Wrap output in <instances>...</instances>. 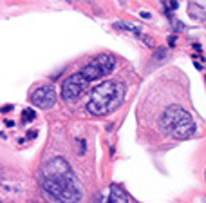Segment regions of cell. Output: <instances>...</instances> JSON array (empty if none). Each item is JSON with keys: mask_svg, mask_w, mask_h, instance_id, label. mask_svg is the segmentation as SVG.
<instances>
[{"mask_svg": "<svg viewBox=\"0 0 206 203\" xmlns=\"http://www.w3.org/2000/svg\"><path fill=\"white\" fill-rule=\"evenodd\" d=\"M40 185L43 192L56 203H78L81 200L83 189L71 165L56 156L49 160L40 171Z\"/></svg>", "mask_w": 206, "mask_h": 203, "instance_id": "1", "label": "cell"}, {"mask_svg": "<svg viewBox=\"0 0 206 203\" xmlns=\"http://www.w3.org/2000/svg\"><path fill=\"white\" fill-rule=\"evenodd\" d=\"M123 98H125V85L123 83L103 82L92 91L90 102L87 103V111L96 116L109 114L121 105Z\"/></svg>", "mask_w": 206, "mask_h": 203, "instance_id": "2", "label": "cell"}, {"mask_svg": "<svg viewBox=\"0 0 206 203\" xmlns=\"http://www.w3.org/2000/svg\"><path fill=\"white\" fill-rule=\"evenodd\" d=\"M161 129H163V133L170 134L176 140H186V138L194 136L197 127H195L192 114L186 109H183L179 105H170L161 116Z\"/></svg>", "mask_w": 206, "mask_h": 203, "instance_id": "3", "label": "cell"}, {"mask_svg": "<svg viewBox=\"0 0 206 203\" xmlns=\"http://www.w3.org/2000/svg\"><path fill=\"white\" fill-rule=\"evenodd\" d=\"M89 87V82L81 76V73H76V74H71L63 80L62 83V98L65 102H71L74 98H78L80 94L85 93V89Z\"/></svg>", "mask_w": 206, "mask_h": 203, "instance_id": "4", "label": "cell"}, {"mask_svg": "<svg viewBox=\"0 0 206 203\" xmlns=\"http://www.w3.org/2000/svg\"><path fill=\"white\" fill-rule=\"evenodd\" d=\"M31 103L34 107H40V109H51L54 107L56 103V93H54V87L51 85H43V87H38L33 94H31Z\"/></svg>", "mask_w": 206, "mask_h": 203, "instance_id": "5", "label": "cell"}, {"mask_svg": "<svg viewBox=\"0 0 206 203\" xmlns=\"http://www.w3.org/2000/svg\"><path fill=\"white\" fill-rule=\"evenodd\" d=\"M94 64L100 67V71L103 73V76H105V74H110L112 69L116 67V60H114V56H110V54H100V56L94 60Z\"/></svg>", "mask_w": 206, "mask_h": 203, "instance_id": "6", "label": "cell"}, {"mask_svg": "<svg viewBox=\"0 0 206 203\" xmlns=\"http://www.w3.org/2000/svg\"><path fill=\"white\" fill-rule=\"evenodd\" d=\"M81 76H83L87 82H94V80L101 78V76H103V73L100 71V67H98L94 62H90V64H87V65L81 69Z\"/></svg>", "mask_w": 206, "mask_h": 203, "instance_id": "7", "label": "cell"}, {"mask_svg": "<svg viewBox=\"0 0 206 203\" xmlns=\"http://www.w3.org/2000/svg\"><path fill=\"white\" fill-rule=\"evenodd\" d=\"M107 203H128V198H127L123 189H119L118 185H112L110 187V196H109Z\"/></svg>", "mask_w": 206, "mask_h": 203, "instance_id": "8", "label": "cell"}, {"mask_svg": "<svg viewBox=\"0 0 206 203\" xmlns=\"http://www.w3.org/2000/svg\"><path fill=\"white\" fill-rule=\"evenodd\" d=\"M188 13L192 18H197V20H206V11L197 5V4H188Z\"/></svg>", "mask_w": 206, "mask_h": 203, "instance_id": "9", "label": "cell"}, {"mask_svg": "<svg viewBox=\"0 0 206 203\" xmlns=\"http://www.w3.org/2000/svg\"><path fill=\"white\" fill-rule=\"evenodd\" d=\"M34 118H36V113H34L33 109H24V113H22V122H24V123L33 122Z\"/></svg>", "mask_w": 206, "mask_h": 203, "instance_id": "10", "label": "cell"}, {"mask_svg": "<svg viewBox=\"0 0 206 203\" xmlns=\"http://www.w3.org/2000/svg\"><path fill=\"white\" fill-rule=\"evenodd\" d=\"M154 58L159 60V62L165 60V58H166V47H159V49H156V51H154Z\"/></svg>", "mask_w": 206, "mask_h": 203, "instance_id": "11", "label": "cell"}, {"mask_svg": "<svg viewBox=\"0 0 206 203\" xmlns=\"http://www.w3.org/2000/svg\"><path fill=\"white\" fill-rule=\"evenodd\" d=\"M139 38L145 42V45H148V47H154V40L150 38V36H145V34H139Z\"/></svg>", "mask_w": 206, "mask_h": 203, "instance_id": "12", "label": "cell"}, {"mask_svg": "<svg viewBox=\"0 0 206 203\" xmlns=\"http://www.w3.org/2000/svg\"><path fill=\"white\" fill-rule=\"evenodd\" d=\"M36 136H38V131H36V129H31V131L27 133V138H29V140H34Z\"/></svg>", "mask_w": 206, "mask_h": 203, "instance_id": "13", "label": "cell"}, {"mask_svg": "<svg viewBox=\"0 0 206 203\" xmlns=\"http://www.w3.org/2000/svg\"><path fill=\"white\" fill-rule=\"evenodd\" d=\"M174 27H176V31H181V29H185V24H181V22H174Z\"/></svg>", "mask_w": 206, "mask_h": 203, "instance_id": "14", "label": "cell"}, {"mask_svg": "<svg viewBox=\"0 0 206 203\" xmlns=\"http://www.w3.org/2000/svg\"><path fill=\"white\" fill-rule=\"evenodd\" d=\"M168 45H170V47L176 45V36H170V38H168Z\"/></svg>", "mask_w": 206, "mask_h": 203, "instance_id": "15", "label": "cell"}, {"mask_svg": "<svg viewBox=\"0 0 206 203\" xmlns=\"http://www.w3.org/2000/svg\"><path fill=\"white\" fill-rule=\"evenodd\" d=\"M13 109V105H4L2 109H0V113H7V111H11Z\"/></svg>", "mask_w": 206, "mask_h": 203, "instance_id": "16", "label": "cell"}, {"mask_svg": "<svg viewBox=\"0 0 206 203\" xmlns=\"http://www.w3.org/2000/svg\"><path fill=\"white\" fill-rule=\"evenodd\" d=\"M170 7H172V9H177V7H179V4H177V2H170Z\"/></svg>", "mask_w": 206, "mask_h": 203, "instance_id": "17", "label": "cell"}, {"mask_svg": "<svg viewBox=\"0 0 206 203\" xmlns=\"http://www.w3.org/2000/svg\"><path fill=\"white\" fill-rule=\"evenodd\" d=\"M141 16H143V18H147V20H148V18H150V13H147V11H143V13H141Z\"/></svg>", "mask_w": 206, "mask_h": 203, "instance_id": "18", "label": "cell"}, {"mask_svg": "<svg viewBox=\"0 0 206 203\" xmlns=\"http://www.w3.org/2000/svg\"><path fill=\"white\" fill-rule=\"evenodd\" d=\"M0 203H2V201H0Z\"/></svg>", "mask_w": 206, "mask_h": 203, "instance_id": "19", "label": "cell"}]
</instances>
